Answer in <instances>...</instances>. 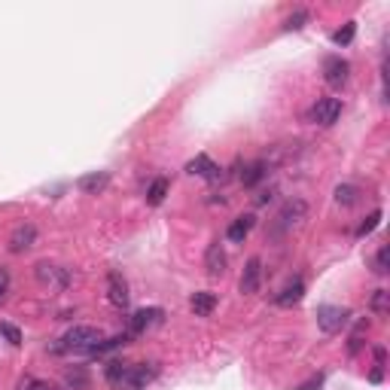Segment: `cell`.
Returning <instances> with one entry per match:
<instances>
[{
  "mask_svg": "<svg viewBox=\"0 0 390 390\" xmlns=\"http://www.w3.org/2000/svg\"><path fill=\"white\" fill-rule=\"evenodd\" d=\"M101 338L104 335L95 326H74L65 338H58V345H52V354H89Z\"/></svg>",
  "mask_w": 390,
  "mask_h": 390,
  "instance_id": "6da1fadb",
  "label": "cell"
},
{
  "mask_svg": "<svg viewBox=\"0 0 390 390\" xmlns=\"http://www.w3.org/2000/svg\"><path fill=\"white\" fill-rule=\"evenodd\" d=\"M342 116V101L338 98H317L314 107L308 110V122H314V126H333V122Z\"/></svg>",
  "mask_w": 390,
  "mask_h": 390,
  "instance_id": "7a4b0ae2",
  "label": "cell"
},
{
  "mask_svg": "<svg viewBox=\"0 0 390 390\" xmlns=\"http://www.w3.org/2000/svg\"><path fill=\"white\" fill-rule=\"evenodd\" d=\"M347 317H351V314H347V308H338V305H321V308H317V326H321L326 335L342 333Z\"/></svg>",
  "mask_w": 390,
  "mask_h": 390,
  "instance_id": "3957f363",
  "label": "cell"
},
{
  "mask_svg": "<svg viewBox=\"0 0 390 390\" xmlns=\"http://www.w3.org/2000/svg\"><path fill=\"white\" fill-rule=\"evenodd\" d=\"M34 274H37V281L43 284V286H55V290H67V286H70V272L61 269V265L37 262L34 265Z\"/></svg>",
  "mask_w": 390,
  "mask_h": 390,
  "instance_id": "277c9868",
  "label": "cell"
},
{
  "mask_svg": "<svg viewBox=\"0 0 390 390\" xmlns=\"http://www.w3.org/2000/svg\"><path fill=\"white\" fill-rule=\"evenodd\" d=\"M347 77H351V65L342 58V55H330L323 61V79H326V86H333V89H342L347 83Z\"/></svg>",
  "mask_w": 390,
  "mask_h": 390,
  "instance_id": "5b68a950",
  "label": "cell"
},
{
  "mask_svg": "<svg viewBox=\"0 0 390 390\" xmlns=\"http://www.w3.org/2000/svg\"><path fill=\"white\" fill-rule=\"evenodd\" d=\"M162 317H165V311L162 308H140V311L131 314V321H128V335H140V333H147L152 323H159Z\"/></svg>",
  "mask_w": 390,
  "mask_h": 390,
  "instance_id": "8992f818",
  "label": "cell"
},
{
  "mask_svg": "<svg viewBox=\"0 0 390 390\" xmlns=\"http://www.w3.org/2000/svg\"><path fill=\"white\" fill-rule=\"evenodd\" d=\"M305 213H308V204L302 199H293V201H286L281 213H278V229L286 232V229H293L296 223H302L305 220Z\"/></svg>",
  "mask_w": 390,
  "mask_h": 390,
  "instance_id": "52a82bcc",
  "label": "cell"
},
{
  "mask_svg": "<svg viewBox=\"0 0 390 390\" xmlns=\"http://www.w3.org/2000/svg\"><path fill=\"white\" fill-rule=\"evenodd\" d=\"M156 375H159V366H156V363H131L126 390H143Z\"/></svg>",
  "mask_w": 390,
  "mask_h": 390,
  "instance_id": "ba28073f",
  "label": "cell"
},
{
  "mask_svg": "<svg viewBox=\"0 0 390 390\" xmlns=\"http://www.w3.org/2000/svg\"><path fill=\"white\" fill-rule=\"evenodd\" d=\"M107 299H110V305H116V308H128V284H126V278H122L119 272L107 274Z\"/></svg>",
  "mask_w": 390,
  "mask_h": 390,
  "instance_id": "9c48e42d",
  "label": "cell"
},
{
  "mask_svg": "<svg viewBox=\"0 0 390 390\" xmlns=\"http://www.w3.org/2000/svg\"><path fill=\"white\" fill-rule=\"evenodd\" d=\"M34 241H37V229L30 223H22V225H16L13 229V235H9V250L25 253L28 247H34Z\"/></svg>",
  "mask_w": 390,
  "mask_h": 390,
  "instance_id": "30bf717a",
  "label": "cell"
},
{
  "mask_svg": "<svg viewBox=\"0 0 390 390\" xmlns=\"http://www.w3.org/2000/svg\"><path fill=\"white\" fill-rule=\"evenodd\" d=\"M260 281H262V262L260 260H247V265H244V274H241V281H238V290L244 296H250L260 290Z\"/></svg>",
  "mask_w": 390,
  "mask_h": 390,
  "instance_id": "8fae6325",
  "label": "cell"
},
{
  "mask_svg": "<svg viewBox=\"0 0 390 390\" xmlns=\"http://www.w3.org/2000/svg\"><path fill=\"white\" fill-rule=\"evenodd\" d=\"M128 372H131V363H122V360H110L104 366V378L113 390H126L128 384Z\"/></svg>",
  "mask_w": 390,
  "mask_h": 390,
  "instance_id": "7c38bea8",
  "label": "cell"
},
{
  "mask_svg": "<svg viewBox=\"0 0 390 390\" xmlns=\"http://www.w3.org/2000/svg\"><path fill=\"white\" fill-rule=\"evenodd\" d=\"M302 296H305V281H302V278H293V281L286 284L278 296H274V305H281V308H293V305H299V302H302Z\"/></svg>",
  "mask_w": 390,
  "mask_h": 390,
  "instance_id": "4fadbf2b",
  "label": "cell"
},
{
  "mask_svg": "<svg viewBox=\"0 0 390 390\" xmlns=\"http://www.w3.org/2000/svg\"><path fill=\"white\" fill-rule=\"evenodd\" d=\"M204 269H208L211 278H220V274H225V250L220 241H213L208 253H204Z\"/></svg>",
  "mask_w": 390,
  "mask_h": 390,
  "instance_id": "5bb4252c",
  "label": "cell"
},
{
  "mask_svg": "<svg viewBox=\"0 0 390 390\" xmlns=\"http://www.w3.org/2000/svg\"><path fill=\"white\" fill-rule=\"evenodd\" d=\"M186 171L195 174V177H204V180H217L220 177V165L213 159H208V156H195L186 165Z\"/></svg>",
  "mask_w": 390,
  "mask_h": 390,
  "instance_id": "9a60e30c",
  "label": "cell"
},
{
  "mask_svg": "<svg viewBox=\"0 0 390 390\" xmlns=\"http://www.w3.org/2000/svg\"><path fill=\"white\" fill-rule=\"evenodd\" d=\"M107 183H110V174L107 171H91V174H86V177L77 180V186L83 189L86 195H98V192L107 189Z\"/></svg>",
  "mask_w": 390,
  "mask_h": 390,
  "instance_id": "2e32d148",
  "label": "cell"
},
{
  "mask_svg": "<svg viewBox=\"0 0 390 390\" xmlns=\"http://www.w3.org/2000/svg\"><path fill=\"white\" fill-rule=\"evenodd\" d=\"M189 308H192V314H195V317H208V314H213V308H217V296L208 293V290L192 293Z\"/></svg>",
  "mask_w": 390,
  "mask_h": 390,
  "instance_id": "e0dca14e",
  "label": "cell"
},
{
  "mask_svg": "<svg viewBox=\"0 0 390 390\" xmlns=\"http://www.w3.org/2000/svg\"><path fill=\"white\" fill-rule=\"evenodd\" d=\"M253 223H256V217H253V213H244V217H238V220H235V223L229 225V232H225V238H229V241H235V244H241V241L250 235Z\"/></svg>",
  "mask_w": 390,
  "mask_h": 390,
  "instance_id": "ac0fdd59",
  "label": "cell"
},
{
  "mask_svg": "<svg viewBox=\"0 0 390 390\" xmlns=\"http://www.w3.org/2000/svg\"><path fill=\"white\" fill-rule=\"evenodd\" d=\"M128 338H131V335H126V333H122V335H113V338H101V342H98V345L89 351V357L110 354V351H116V347H126V345H128Z\"/></svg>",
  "mask_w": 390,
  "mask_h": 390,
  "instance_id": "d6986e66",
  "label": "cell"
},
{
  "mask_svg": "<svg viewBox=\"0 0 390 390\" xmlns=\"http://www.w3.org/2000/svg\"><path fill=\"white\" fill-rule=\"evenodd\" d=\"M165 195H168V180L165 177H156V180L150 183V189H147V204L156 208V204L165 201Z\"/></svg>",
  "mask_w": 390,
  "mask_h": 390,
  "instance_id": "ffe728a7",
  "label": "cell"
},
{
  "mask_svg": "<svg viewBox=\"0 0 390 390\" xmlns=\"http://www.w3.org/2000/svg\"><path fill=\"white\" fill-rule=\"evenodd\" d=\"M265 171H269V165H265V162H253V165L241 174V183L250 189V186H256V183H260V180L265 177Z\"/></svg>",
  "mask_w": 390,
  "mask_h": 390,
  "instance_id": "44dd1931",
  "label": "cell"
},
{
  "mask_svg": "<svg viewBox=\"0 0 390 390\" xmlns=\"http://www.w3.org/2000/svg\"><path fill=\"white\" fill-rule=\"evenodd\" d=\"M357 195H360V189H357L354 183H342V186H335V201L345 204V208L357 201Z\"/></svg>",
  "mask_w": 390,
  "mask_h": 390,
  "instance_id": "7402d4cb",
  "label": "cell"
},
{
  "mask_svg": "<svg viewBox=\"0 0 390 390\" xmlns=\"http://www.w3.org/2000/svg\"><path fill=\"white\" fill-rule=\"evenodd\" d=\"M308 9H296L293 16H286V22H284V30H302L305 25H308Z\"/></svg>",
  "mask_w": 390,
  "mask_h": 390,
  "instance_id": "603a6c76",
  "label": "cell"
},
{
  "mask_svg": "<svg viewBox=\"0 0 390 390\" xmlns=\"http://www.w3.org/2000/svg\"><path fill=\"white\" fill-rule=\"evenodd\" d=\"M354 34H357V25L347 22L342 30H335V34H333V43H335V46H347V43L354 40Z\"/></svg>",
  "mask_w": 390,
  "mask_h": 390,
  "instance_id": "cb8c5ba5",
  "label": "cell"
},
{
  "mask_svg": "<svg viewBox=\"0 0 390 390\" xmlns=\"http://www.w3.org/2000/svg\"><path fill=\"white\" fill-rule=\"evenodd\" d=\"M378 223H381V211H372V213H369V217L360 223V229H357V238H366L369 232H375Z\"/></svg>",
  "mask_w": 390,
  "mask_h": 390,
  "instance_id": "d4e9b609",
  "label": "cell"
},
{
  "mask_svg": "<svg viewBox=\"0 0 390 390\" xmlns=\"http://www.w3.org/2000/svg\"><path fill=\"white\" fill-rule=\"evenodd\" d=\"M18 390H58L55 384H49V381H43V378H22L18 381Z\"/></svg>",
  "mask_w": 390,
  "mask_h": 390,
  "instance_id": "484cf974",
  "label": "cell"
},
{
  "mask_svg": "<svg viewBox=\"0 0 390 390\" xmlns=\"http://www.w3.org/2000/svg\"><path fill=\"white\" fill-rule=\"evenodd\" d=\"M0 335H4L13 347L22 345V333H18V326H13V323H0Z\"/></svg>",
  "mask_w": 390,
  "mask_h": 390,
  "instance_id": "4316f807",
  "label": "cell"
},
{
  "mask_svg": "<svg viewBox=\"0 0 390 390\" xmlns=\"http://www.w3.org/2000/svg\"><path fill=\"white\" fill-rule=\"evenodd\" d=\"M387 290H375V296H372V311L375 314H387Z\"/></svg>",
  "mask_w": 390,
  "mask_h": 390,
  "instance_id": "83f0119b",
  "label": "cell"
},
{
  "mask_svg": "<svg viewBox=\"0 0 390 390\" xmlns=\"http://www.w3.org/2000/svg\"><path fill=\"white\" fill-rule=\"evenodd\" d=\"M67 384L86 390V375H83V369H77V372H67Z\"/></svg>",
  "mask_w": 390,
  "mask_h": 390,
  "instance_id": "f1b7e54d",
  "label": "cell"
},
{
  "mask_svg": "<svg viewBox=\"0 0 390 390\" xmlns=\"http://www.w3.org/2000/svg\"><path fill=\"white\" fill-rule=\"evenodd\" d=\"M375 272H378V274H387V272H390V269H387V247H381V250L375 253Z\"/></svg>",
  "mask_w": 390,
  "mask_h": 390,
  "instance_id": "f546056e",
  "label": "cell"
},
{
  "mask_svg": "<svg viewBox=\"0 0 390 390\" xmlns=\"http://www.w3.org/2000/svg\"><path fill=\"white\" fill-rule=\"evenodd\" d=\"M9 284H13V278H9V272L0 265V299H6V293H9Z\"/></svg>",
  "mask_w": 390,
  "mask_h": 390,
  "instance_id": "4dcf8cb0",
  "label": "cell"
},
{
  "mask_svg": "<svg viewBox=\"0 0 390 390\" xmlns=\"http://www.w3.org/2000/svg\"><path fill=\"white\" fill-rule=\"evenodd\" d=\"M372 354H375V360H378V366H384V360H387V351H384V347H381V345H378V347H375V351H372Z\"/></svg>",
  "mask_w": 390,
  "mask_h": 390,
  "instance_id": "1f68e13d",
  "label": "cell"
},
{
  "mask_svg": "<svg viewBox=\"0 0 390 390\" xmlns=\"http://www.w3.org/2000/svg\"><path fill=\"white\" fill-rule=\"evenodd\" d=\"M381 378H384L381 369H375V372H372V384H381Z\"/></svg>",
  "mask_w": 390,
  "mask_h": 390,
  "instance_id": "d6a6232c",
  "label": "cell"
}]
</instances>
